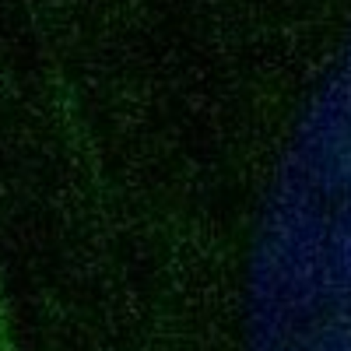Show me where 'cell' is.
Instances as JSON below:
<instances>
[{"mask_svg":"<svg viewBox=\"0 0 351 351\" xmlns=\"http://www.w3.org/2000/svg\"><path fill=\"white\" fill-rule=\"evenodd\" d=\"M246 302V351H351V32L274 172Z\"/></svg>","mask_w":351,"mask_h":351,"instance_id":"obj_1","label":"cell"}]
</instances>
